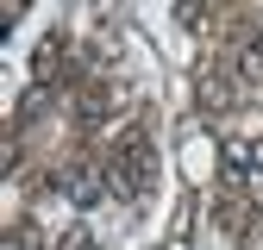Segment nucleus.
I'll return each instance as SVG.
<instances>
[{
    "label": "nucleus",
    "mask_w": 263,
    "mask_h": 250,
    "mask_svg": "<svg viewBox=\"0 0 263 250\" xmlns=\"http://www.w3.org/2000/svg\"><path fill=\"white\" fill-rule=\"evenodd\" d=\"M251 187H257V200H263V175H257V181H251Z\"/></svg>",
    "instance_id": "nucleus-5"
},
{
    "label": "nucleus",
    "mask_w": 263,
    "mask_h": 250,
    "mask_svg": "<svg viewBox=\"0 0 263 250\" xmlns=\"http://www.w3.org/2000/svg\"><path fill=\"white\" fill-rule=\"evenodd\" d=\"M63 187H69V200L94 206V200H101V187H107V181H94V169H69V175H63Z\"/></svg>",
    "instance_id": "nucleus-2"
},
{
    "label": "nucleus",
    "mask_w": 263,
    "mask_h": 250,
    "mask_svg": "<svg viewBox=\"0 0 263 250\" xmlns=\"http://www.w3.org/2000/svg\"><path fill=\"white\" fill-rule=\"evenodd\" d=\"M245 75H251V81H263V38H251V44H245Z\"/></svg>",
    "instance_id": "nucleus-3"
},
{
    "label": "nucleus",
    "mask_w": 263,
    "mask_h": 250,
    "mask_svg": "<svg viewBox=\"0 0 263 250\" xmlns=\"http://www.w3.org/2000/svg\"><path fill=\"white\" fill-rule=\"evenodd\" d=\"M107 175H113V194L138 200L144 187H151V175H157V150H151V138H144V132H125L119 150H113V163H107Z\"/></svg>",
    "instance_id": "nucleus-1"
},
{
    "label": "nucleus",
    "mask_w": 263,
    "mask_h": 250,
    "mask_svg": "<svg viewBox=\"0 0 263 250\" xmlns=\"http://www.w3.org/2000/svg\"><path fill=\"white\" fill-rule=\"evenodd\" d=\"M57 250H94V238H88V225H76V232H69V238H63Z\"/></svg>",
    "instance_id": "nucleus-4"
}]
</instances>
